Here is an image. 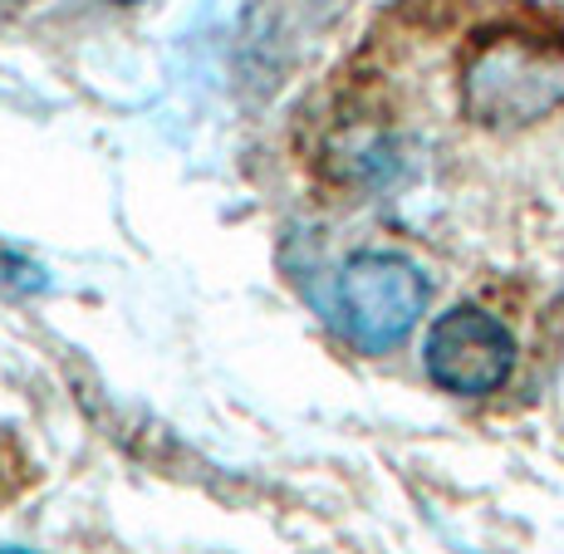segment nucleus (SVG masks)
I'll return each instance as SVG.
<instances>
[{
    "label": "nucleus",
    "instance_id": "obj_1",
    "mask_svg": "<svg viewBox=\"0 0 564 554\" xmlns=\"http://www.w3.org/2000/svg\"><path fill=\"white\" fill-rule=\"evenodd\" d=\"M564 104V50L540 35H481L462 64V113L511 133L550 118Z\"/></svg>",
    "mask_w": 564,
    "mask_h": 554
},
{
    "label": "nucleus",
    "instance_id": "obj_2",
    "mask_svg": "<svg viewBox=\"0 0 564 554\" xmlns=\"http://www.w3.org/2000/svg\"><path fill=\"white\" fill-rule=\"evenodd\" d=\"M427 275L408 256L364 251L339 270V319L364 354H388L417 329L427 309Z\"/></svg>",
    "mask_w": 564,
    "mask_h": 554
},
{
    "label": "nucleus",
    "instance_id": "obj_3",
    "mask_svg": "<svg viewBox=\"0 0 564 554\" xmlns=\"http://www.w3.org/2000/svg\"><path fill=\"white\" fill-rule=\"evenodd\" d=\"M422 363L427 378L447 393L481 398L511 378L516 368V339L496 314L476 309V304H457L432 324L427 344H422Z\"/></svg>",
    "mask_w": 564,
    "mask_h": 554
},
{
    "label": "nucleus",
    "instance_id": "obj_4",
    "mask_svg": "<svg viewBox=\"0 0 564 554\" xmlns=\"http://www.w3.org/2000/svg\"><path fill=\"white\" fill-rule=\"evenodd\" d=\"M0 285H15V290H50L45 270L30 265L20 256H0Z\"/></svg>",
    "mask_w": 564,
    "mask_h": 554
},
{
    "label": "nucleus",
    "instance_id": "obj_5",
    "mask_svg": "<svg viewBox=\"0 0 564 554\" xmlns=\"http://www.w3.org/2000/svg\"><path fill=\"white\" fill-rule=\"evenodd\" d=\"M113 6H143V0H113Z\"/></svg>",
    "mask_w": 564,
    "mask_h": 554
},
{
    "label": "nucleus",
    "instance_id": "obj_6",
    "mask_svg": "<svg viewBox=\"0 0 564 554\" xmlns=\"http://www.w3.org/2000/svg\"><path fill=\"white\" fill-rule=\"evenodd\" d=\"M0 554H30V550H0Z\"/></svg>",
    "mask_w": 564,
    "mask_h": 554
}]
</instances>
